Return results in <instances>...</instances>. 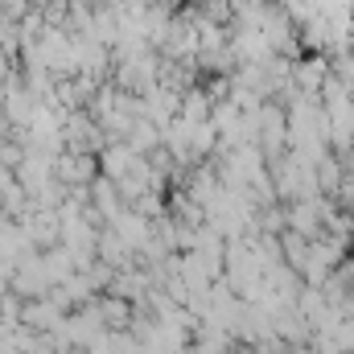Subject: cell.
I'll list each match as a JSON object with an SVG mask.
<instances>
[{"label":"cell","mask_w":354,"mask_h":354,"mask_svg":"<svg viewBox=\"0 0 354 354\" xmlns=\"http://www.w3.org/2000/svg\"><path fill=\"white\" fill-rule=\"evenodd\" d=\"M95 169H99V165H95V153H75V149L62 153L58 165H54V174L62 177V181H79V185H91V181L99 177Z\"/></svg>","instance_id":"6da1fadb"},{"label":"cell","mask_w":354,"mask_h":354,"mask_svg":"<svg viewBox=\"0 0 354 354\" xmlns=\"http://www.w3.org/2000/svg\"><path fill=\"white\" fill-rule=\"evenodd\" d=\"M132 305L124 301V297H111V301H103V322L107 326H115V330H124V326H132Z\"/></svg>","instance_id":"7a4b0ae2"}]
</instances>
